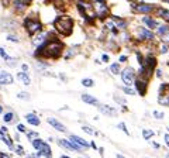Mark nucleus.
I'll return each mask as SVG.
<instances>
[{
  "label": "nucleus",
  "mask_w": 169,
  "mask_h": 158,
  "mask_svg": "<svg viewBox=\"0 0 169 158\" xmlns=\"http://www.w3.org/2000/svg\"><path fill=\"white\" fill-rule=\"evenodd\" d=\"M3 110H4V107L0 105V114H3Z\"/></svg>",
  "instance_id": "nucleus-55"
},
{
  "label": "nucleus",
  "mask_w": 169,
  "mask_h": 158,
  "mask_svg": "<svg viewBox=\"0 0 169 158\" xmlns=\"http://www.w3.org/2000/svg\"><path fill=\"white\" fill-rule=\"evenodd\" d=\"M3 121L4 124H16V123H19V116L13 110H9L3 113Z\"/></svg>",
  "instance_id": "nucleus-21"
},
{
  "label": "nucleus",
  "mask_w": 169,
  "mask_h": 158,
  "mask_svg": "<svg viewBox=\"0 0 169 158\" xmlns=\"http://www.w3.org/2000/svg\"><path fill=\"white\" fill-rule=\"evenodd\" d=\"M166 130H168V131H169V126H168V127H166Z\"/></svg>",
  "instance_id": "nucleus-60"
},
{
  "label": "nucleus",
  "mask_w": 169,
  "mask_h": 158,
  "mask_svg": "<svg viewBox=\"0 0 169 158\" xmlns=\"http://www.w3.org/2000/svg\"><path fill=\"white\" fill-rule=\"evenodd\" d=\"M26 137H27V140H28V141H33V140H35V138H38V137H40V133H37L35 130H27V131H26Z\"/></svg>",
  "instance_id": "nucleus-31"
},
{
  "label": "nucleus",
  "mask_w": 169,
  "mask_h": 158,
  "mask_svg": "<svg viewBox=\"0 0 169 158\" xmlns=\"http://www.w3.org/2000/svg\"><path fill=\"white\" fill-rule=\"evenodd\" d=\"M19 157H26V151L23 148V145L20 143H17V145H14V150H13Z\"/></svg>",
  "instance_id": "nucleus-37"
},
{
  "label": "nucleus",
  "mask_w": 169,
  "mask_h": 158,
  "mask_svg": "<svg viewBox=\"0 0 169 158\" xmlns=\"http://www.w3.org/2000/svg\"><path fill=\"white\" fill-rule=\"evenodd\" d=\"M100 61H102V62H104V64L110 62V55H109L107 52H104V54H102V57H100Z\"/></svg>",
  "instance_id": "nucleus-43"
},
{
  "label": "nucleus",
  "mask_w": 169,
  "mask_h": 158,
  "mask_svg": "<svg viewBox=\"0 0 169 158\" xmlns=\"http://www.w3.org/2000/svg\"><path fill=\"white\" fill-rule=\"evenodd\" d=\"M0 27L3 30H6V31H14V30H17V27H19V21L16 19H13V17H3V19L0 20Z\"/></svg>",
  "instance_id": "nucleus-11"
},
{
  "label": "nucleus",
  "mask_w": 169,
  "mask_h": 158,
  "mask_svg": "<svg viewBox=\"0 0 169 158\" xmlns=\"http://www.w3.org/2000/svg\"><path fill=\"white\" fill-rule=\"evenodd\" d=\"M135 78H137V71L131 65H125L124 68H121V71H120V79H121L124 86H132Z\"/></svg>",
  "instance_id": "nucleus-6"
},
{
  "label": "nucleus",
  "mask_w": 169,
  "mask_h": 158,
  "mask_svg": "<svg viewBox=\"0 0 169 158\" xmlns=\"http://www.w3.org/2000/svg\"><path fill=\"white\" fill-rule=\"evenodd\" d=\"M81 158H86V157H81Z\"/></svg>",
  "instance_id": "nucleus-61"
},
{
  "label": "nucleus",
  "mask_w": 169,
  "mask_h": 158,
  "mask_svg": "<svg viewBox=\"0 0 169 158\" xmlns=\"http://www.w3.org/2000/svg\"><path fill=\"white\" fill-rule=\"evenodd\" d=\"M164 143H165V145L169 148V133H165V134H164Z\"/></svg>",
  "instance_id": "nucleus-45"
},
{
  "label": "nucleus",
  "mask_w": 169,
  "mask_h": 158,
  "mask_svg": "<svg viewBox=\"0 0 169 158\" xmlns=\"http://www.w3.org/2000/svg\"><path fill=\"white\" fill-rule=\"evenodd\" d=\"M169 92V82H161L158 88V95H162V93Z\"/></svg>",
  "instance_id": "nucleus-36"
},
{
  "label": "nucleus",
  "mask_w": 169,
  "mask_h": 158,
  "mask_svg": "<svg viewBox=\"0 0 169 158\" xmlns=\"http://www.w3.org/2000/svg\"><path fill=\"white\" fill-rule=\"evenodd\" d=\"M13 82H14V76H13L9 71H6V69L0 71V86L11 85Z\"/></svg>",
  "instance_id": "nucleus-19"
},
{
  "label": "nucleus",
  "mask_w": 169,
  "mask_h": 158,
  "mask_svg": "<svg viewBox=\"0 0 169 158\" xmlns=\"http://www.w3.org/2000/svg\"><path fill=\"white\" fill-rule=\"evenodd\" d=\"M165 158H169V151L166 152V155H165Z\"/></svg>",
  "instance_id": "nucleus-59"
},
{
  "label": "nucleus",
  "mask_w": 169,
  "mask_h": 158,
  "mask_svg": "<svg viewBox=\"0 0 169 158\" xmlns=\"http://www.w3.org/2000/svg\"><path fill=\"white\" fill-rule=\"evenodd\" d=\"M117 129H120V130H121V131L124 133L125 136H130V130L127 129V126H125V123H124V121H120V123H118V124H117Z\"/></svg>",
  "instance_id": "nucleus-40"
},
{
  "label": "nucleus",
  "mask_w": 169,
  "mask_h": 158,
  "mask_svg": "<svg viewBox=\"0 0 169 158\" xmlns=\"http://www.w3.org/2000/svg\"><path fill=\"white\" fill-rule=\"evenodd\" d=\"M121 112H123V113H127V112H128V107H127V105H125V106H121Z\"/></svg>",
  "instance_id": "nucleus-51"
},
{
  "label": "nucleus",
  "mask_w": 169,
  "mask_h": 158,
  "mask_svg": "<svg viewBox=\"0 0 169 158\" xmlns=\"http://www.w3.org/2000/svg\"><path fill=\"white\" fill-rule=\"evenodd\" d=\"M59 79H61L62 82H65V83L68 82V78H66V75H65V74H59Z\"/></svg>",
  "instance_id": "nucleus-49"
},
{
  "label": "nucleus",
  "mask_w": 169,
  "mask_h": 158,
  "mask_svg": "<svg viewBox=\"0 0 169 158\" xmlns=\"http://www.w3.org/2000/svg\"><path fill=\"white\" fill-rule=\"evenodd\" d=\"M6 40L11 41V42H20V41H21V37L17 34V31H13V33L6 34Z\"/></svg>",
  "instance_id": "nucleus-29"
},
{
  "label": "nucleus",
  "mask_w": 169,
  "mask_h": 158,
  "mask_svg": "<svg viewBox=\"0 0 169 158\" xmlns=\"http://www.w3.org/2000/svg\"><path fill=\"white\" fill-rule=\"evenodd\" d=\"M151 145L155 148V150H159L161 148V145H159V143H156V141H151Z\"/></svg>",
  "instance_id": "nucleus-47"
},
{
  "label": "nucleus",
  "mask_w": 169,
  "mask_h": 158,
  "mask_svg": "<svg viewBox=\"0 0 169 158\" xmlns=\"http://www.w3.org/2000/svg\"><path fill=\"white\" fill-rule=\"evenodd\" d=\"M52 27L55 30V34L61 38H66L72 35L75 28V20L68 14H61L55 17V20L52 21Z\"/></svg>",
  "instance_id": "nucleus-2"
},
{
  "label": "nucleus",
  "mask_w": 169,
  "mask_h": 158,
  "mask_svg": "<svg viewBox=\"0 0 169 158\" xmlns=\"http://www.w3.org/2000/svg\"><path fill=\"white\" fill-rule=\"evenodd\" d=\"M34 0H11V7L14 9L17 14H21L28 9V6L33 3Z\"/></svg>",
  "instance_id": "nucleus-10"
},
{
  "label": "nucleus",
  "mask_w": 169,
  "mask_h": 158,
  "mask_svg": "<svg viewBox=\"0 0 169 158\" xmlns=\"http://www.w3.org/2000/svg\"><path fill=\"white\" fill-rule=\"evenodd\" d=\"M17 99L24 100V102H28V100H31V95H30L27 90H23V92L17 93Z\"/></svg>",
  "instance_id": "nucleus-34"
},
{
  "label": "nucleus",
  "mask_w": 169,
  "mask_h": 158,
  "mask_svg": "<svg viewBox=\"0 0 169 158\" xmlns=\"http://www.w3.org/2000/svg\"><path fill=\"white\" fill-rule=\"evenodd\" d=\"M118 64H127L128 62V55L127 54H121V55H118Z\"/></svg>",
  "instance_id": "nucleus-42"
},
{
  "label": "nucleus",
  "mask_w": 169,
  "mask_h": 158,
  "mask_svg": "<svg viewBox=\"0 0 169 158\" xmlns=\"http://www.w3.org/2000/svg\"><path fill=\"white\" fill-rule=\"evenodd\" d=\"M162 3H166V4H169V0H162Z\"/></svg>",
  "instance_id": "nucleus-58"
},
{
  "label": "nucleus",
  "mask_w": 169,
  "mask_h": 158,
  "mask_svg": "<svg viewBox=\"0 0 169 158\" xmlns=\"http://www.w3.org/2000/svg\"><path fill=\"white\" fill-rule=\"evenodd\" d=\"M16 130H17V133H24V134H26L27 127L23 124V123H17V124H16Z\"/></svg>",
  "instance_id": "nucleus-41"
},
{
  "label": "nucleus",
  "mask_w": 169,
  "mask_h": 158,
  "mask_svg": "<svg viewBox=\"0 0 169 158\" xmlns=\"http://www.w3.org/2000/svg\"><path fill=\"white\" fill-rule=\"evenodd\" d=\"M65 48L66 45L62 41V38L58 37L55 34V31H54V34H51L42 44L35 47L33 55L35 59L42 58V59H47V61H56V59H59L63 55Z\"/></svg>",
  "instance_id": "nucleus-1"
},
{
  "label": "nucleus",
  "mask_w": 169,
  "mask_h": 158,
  "mask_svg": "<svg viewBox=\"0 0 169 158\" xmlns=\"http://www.w3.org/2000/svg\"><path fill=\"white\" fill-rule=\"evenodd\" d=\"M154 76L156 78V79H159V81H162V79L165 78V72H164L162 68H159V66H158V68L154 71Z\"/></svg>",
  "instance_id": "nucleus-38"
},
{
  "label": "nucleus",
  "mask_w": 169,
  "mask_h": 158,
  "mask_svg": "<svg viewBox=\"0 0 169 158\" xmlns=\"http://www.w3.org/2000/svg\"><path fill=\"white\" fill-rule=\"evenodd\" d=\"M47 123L51 126L54 130H56V131H59V133H68L66 126L63 124L62 121H59L58 119H55V117H47Z\"/></svg>",
  "instance_id": "nucleus-15"
},
{
  "label": "nucleus",
  "mask_w": 169,
  "mask_h": 158,
  "mask_svg": "<svg viewBox=\"0 0 169 158\" xmlns=\"http://www.w3.org/2000/svg\"><path fill=\"white\" fill-rule=\"evenodd\" d=\"M49 66H51V64H49V61H47V59H42V58L35 59V65H34V68H35V71L40 72V74L47 72V71L49 69Z\"/></svg>",
  "instance_id": "nucleus-18"
},
{
  "label": "nucleus",
  "mask_w": 169,
  "mask_h": 158,
  "mask_svg": "<svg viewBox=\"0 0 169 158\" xmlns=\"http://www.w3.org/2000/svg\"><path fill=\"white\" fill-rule=\"evenodd\" d=\"M68 140H70L74 144H76L77 147H81L82 150H89L90 148V145H89V143L86 141L84 138H82V137L76 136V134H69V137H68Z\"/></svg>",
  "instance_id": "nucleus-16"
},
{
  "label": "nucleus",
  "mask_w": 169,
  "mask_h": 158,
  "mask_svg": "<svg viewBox=\"0 0 169 158\" xmlns=\"http://www.w3.org/2000/svg\"><path fill=\"white\" fill-rule=\"evenodd\" d=\"M138 23H140V24H142L144 27H147V28L151 30V31H155L161 21H159L158 19H155L154 16H140Z\"/></svg>",
  "instance_id": "nucleus-8"
},
{
  "label": "nucleus",
  "mask_w": 169,
  "mask_h": 158,
  "mask_svg": "<svg viewBox=\"0 0 169 158\" xmlns=\"http://www.w3.org/2000/svg\"><path fill=\"white\" fill-rule=\"evenodd\" d=\"M141 134H142V138H144V140H147V141H151V140H152V137L155 136V131H154L152 129H142Z\"/></svg>",
  "instance_id": "nucleus-28"
},
{
  "label": "nucleus",
  "mask_w": 169,
  "mask_h": 158,
  "mask_svg": "<svg viewBox=\"0 0 169 158\" xmlns=\"http://www.w3.org/2000/svg\"><path fill=\"white\" fill-rule=\"evenodd\" d=\"M0 158H13V155L9 154V152H4V151H0Z\"/></svg>",
  "instance_id": "nucleus-46"
},
{
  "label": "nucleus",
  "mask_w": 169,
  "mask_h": 158,
  "mask_svg": "<svg viewBox=\"0 0 169 158\" xmlns=\"http://www.w3.org/2000/svg\"><path fill=\"white\" fill-rule=\"evenodd\" d=\"M24 119H26V121L28 123L30 126H34V127H38V126L41 124V119L38 117V114L35 113V112L27 113L26 116H24Z\"/></svg>",
  "instance_id": "nucleus-22"
},
{
  "label": "nucleus",
  "mask_w": 169,
  "mask_h": 158,
  "mask_svg": "<svg viewBox=\"0 0 169 158\" xmlns=\"http://www.w3.org/2000/svg\"><path fill=\"white\" fill-rule=\"evenodd\" d=\"M109 71H110L111 75L118 76V75H120V71H121V64H118L117 61H116V62H111L110 65H109Z\"/></svg>",
  "instance_id": "nucleus-24"
},
{
  "label": "nucleus",
  "mask_w": 169,
  "mask_h": 158,
  "mask_svg": "<svg viewBox=\"0 0 169 158\" xmlns=\"http://www.w3.org/2000/svg\"><path fill=\"white\" fill-rule=\"evenodd\" d=\"M158 105L165 106V107H169V92L162 93V95H158Z\"/></svg>",
  "instance_id": "nucleus-26"
},
{
  "label": "nucleus",
  "mask_w": 169,
  "mask_h": 158,
  "mask_svg": "<svg viewBox=\"0 0 169 158\" xmlns=\"http://www.w3.org/2000/svg\"><path fill=\"white\" fill-rule=\"evenodd\" d=\"M113 97H114V102H116V103H118L120 106H125V105H127V100H125V97H124V96L117 95V93H114V95H113Z\"/></svg>",
  "instance_id": "nucleus-33"
},
{
  "label": "nucleus",
  "mask_w": 169,
  "mask_h": 158,
  "mask_svg": "<svg viewBox=\"0 0 169 158\" xmlns=\"http://www.w3.org/2000/svg\"><path fill=\"white\" fill-rule=\"evenodd\" d=\"M155 35H156L158 40L169 35V23H162V21L159 23V26L156 27V30H155Z\"/></svg>",
  "instance_id": "nucleus-17"
},
{
  "label": "nucleus",
  "mask_w": 169,
  "mask_h": 158,
  "mask_svg": "<svg viewBox=\"0 0 169 158\" xmlns=\"http://www.w3.org/2000/svg\"><path fill=\"white\" fill-rule=\"evenodd\" d=\"M99 152H100V155H104V148L100 147V148H99Z\"/></svg>",
  "instance_id": "nucleus-53"
},
{
  "label": "nucleus",
  "mask_w": 169,
  "mask_h": 158,
  "mask_svg": "<svg viewBox=\"0 0 169 158\" xmlns=\"http://www.w3.org/2000/svg\"><path fill=\"white\" fill-rule=\"evenodd\" d=\"M97 109H99V112L103 114V116H107V117H116V116H118V110L116 107L110 106V105L100 103L99 106H97Z\"/></svg>",
  "instance_id": "nucleus-12"
},
{
  "label": "nucleus",
  "mask_w": 169,
  "mask_h": 158,
  "mask_svg": "<svg viewBox=\"0 0 169 158\" xmlns=\"http://www.w3.org/2000/svg\"><path fill=\"white\" fill-rule=\"evenodd\" d=\"M152 116H154L156 120H164V119H165V113L162 110H152Z\"/></svg>",
  "instance_id": "nucleus-39"
},
{
  "label": "nucleus",
  "mask_w": 169,
  "mask_h": 158,
  "mask_svg": "<svg viewBox=\"0 0 169 158\" xmlns=\"http://www.w3.org/2000/svg\"><path fill=\"white\" fill-rule=\"evenodd\" d=\"M118 89H120L124 95H128V96H135L137 95L132 86H124V85H120V86H118Z\"/></svg>",
  "instance_id": "nucleus-27"
},
{
  "label": "nucleus",
  "mask_w": 169,
  "mask_h": 158,
  "mask_svg": "<svg viewBox=\"0 0 169 158\" xmlns=\"http://www.w3.org/2000/svg\"><path fill=\"white\" fill-rule=\"evenodd\" d=\"M59 158H70V157H69V155H65V154H62V155H61V157H59Z\"/></svg>",
  "instance_id": "nucleus-56"
},
{
  "label": "nucleus",
  "mask_w": 169,
  "mask_h": 158,
  "mask_svg": "<svg viewBox=\"0 0 169 158\" xmlns=\"http://www.w3.org/2000/svg\"><path fill=\"white\" fill-rule=\"evenodd\" d=\"M116 158H125L123 154H116Z\"/></svg>",
  "instance_id": "nucleus-54"
},
{
  "label": "nucleus",
  "mask_w": 169,
  "mask_h": 158,
  "mask_svg": "<svg viewBox=\"0 0 169 158\" xmlns=\"http://www.w3.org/2000/svg\"><path fill=\"white\" fill-rule=\"evenodd\" d=\"M155 19L161 20L162 23H169V9L162 7V6H156L154 14H152Z\"/></svg>",
  "instance_id": "nucleus-13"
},
{
  "label": "nucleus",
  "mask_w": 169,
  "mask_h": 158,
  "mask_svg": "<svg viewBox=\"0 0 169 158\" xmlns=\"http://www.w3.org/2000/svg\"><path fill=\"white\" fill-rule=\"evenodd\" d=\"M0 58L3 59L4 62H9V61H10L11 58H13V57H10L7 54V51H6V48H3V47H0Z\"/></svg>",
  "instance_id": "nucleus-35"
},
{
  "label": "nucleus",
  "mask_w": 169,
  "mask_h": 158,
  "mask_svg": "<svg viewBox=\"0 0 169 158\" xmlns=\"http://www.w3.org/2000/svg\"><path fill=\"white\" fill-rule=\"evenodd\" d=\"M82 130H83L86 134H89V136H96V137L99 136V131L95 130L92 126H89V124H83V126H82Z\"/></svg>",
  "instance_id": "nucleus-30"
},
{
  "label": "nucleus",
  "mask_w": 169,
  "mask_h": 158,
  "mask_svg": "<svg viewBox=\"0 0 169 158\" xmlns=\"http://www.w3.org/2000/svg\"><path fill=\"white\" fill-rule=\"evenodd\" d=\"M21 26L30 38L34 37L35 34H38L40 31L44 30L42 21L40 20V17H35V16H26L24 20H23V23H21Z\"/></svg>",
  "instance_id": "nucleus-3"
},
{
  "label": "nucleus",
  "mask_w": 169,
  "mask_h": 158,
  "mask_svg": "<svg viewBox=\"0 0 169 158\" xmlns=\"http://www.w3.org/2000/svg\"><path fill=\"white\" fill-rule=\"evenodd\" d=\"M56 144H58L61 148H63V150L66 151H75V152H83V150H82L81 147H77L76 144H74L68 138H56L55 140Z\"/></svg>",
  "instance_id": "nucleus-9"
},
{
  "label": "nucleus",
  "mask_w": 169,
  "mask_h": 158,
  "mask_svg": "<svg viewBox=\"0 0 169 158\" xmlns=\"http://www.w3.org/2000/svg\"><path fill=\"white\" fill-rule=\"evenodd\" d=\"M14 141L20 143V134H19V133H16V134H14Z\"/></svg>",
  "instance_id": "nucleus-50"
},
{
  "label": "nucleus",
  "mask_w": 169,
  "mask_h": 158,
  "mask_svg": "<svg viewBox=\"0 0 169 158\" xmlns=\"http://www.w3.org/2000/svg\"><path fill=\"white\" fill-rule=\"evenodd\" d=\"M128 2L131 11L138 16H152L158 6L155 3H147V2H131V0H128Z\"/></svg>",
  "instance_id": "nucleus-4"
},
{
  "label": "nucleus",
  "mask_w": 169,
  "mask_h": 158,
  "mask_svg": "<svg viewBox=\"0 0 169 158\" xmlns=\"http://www.w3.org/2000/svg\"><path fill=\"white\" fill-rule=\"evenodd\" d=\"M81 100L83 103H86V105H90V106H99L100 102L97 97H95L93 95H90V93H82L81 95Z\"/></svg>",
  "instance_id": "nucleus-20"
},
{
  "label": "nucleus",
  "mask_w": 169,
  "mask_h": 158,
  "mask_svg": "<svg viewBox=\"0 0 169 158\" xmlns=\"http://www.w3.org/2000/svg\"><path fill=\"white\" fill-rule=\"evenodd\" d=\"M26 158H38L35 154H26Z\"/></svg>",
  "instance_id": "nucleus-52"
},
{
  "label": "nucleus",
  "mask_w": 169,
  "mask_h": 158,
  "mask_svg": "<svg viewBox=\"0 0 169 158\" xmlns=\"http://www.w3.org/2000/svg\"><path fill=\"white\" fill-rule=\"evenodd\" d=\"M89 145H90V148H93V150H99V147H97V144L95 143V141H90V143H89Z\"/></svg>",
  "instance_id": "nucleus-48"
},
{
  "label": "nucleus",
  "mask_w": 169,
  "mask_h": 158,
  "mask_svg": "<svg viewBox=\"0 0 169 158\" xmlns=\"http://www.w3.org/2000/svg\"><path fill=\"white\" fill-rule=\"evenodd\" d=\"M21 72H27V74H28L30 72V65L28 64H21Z\"/></svg>",
  "instance_id": "nucleus-44"
},
{
  "label": "nucleus",
  "mask_w": 169,
  "mask_h": 158,
  "mask_svg": "<svg viewBox=\"0 0 169 158\" xmlns=\"http://www.w3.org/2000/svg\"><path fill=\"white\" fill-rule=\"evenodd\" d=\"M156 54H159V55H162V57L169 54V45L164 44V42H158V44H156Z\"/></svg>",
  "instance_id": "nucleus-25"
},
{
  "label": "nucleus",
  "mask_w": 169,
  "mask_h": 158,
  "mask_svg": "<svg viewBox=\"0 0 169 158\" xmlns=\"http://www.w3.org/2000/svg\"><path fill=\"white\" fill-rule=\"evenodd\" d=\"M81 83L83 88H93L95 86V81H93L92 78H83L81 81Z\"/></svg>",
  "instance_id": "nucleus-32"
},
{
  "label": "nucleus",
  "mask_w": 169,
  "mask_h": 158,
  "mask_svg": "<svg viewBox=\"0 0 169 158\" xmlns=\"http://www.w3.org/2000/svg\"><path fill=\"white\" fill-rule=\"evenodd\" d=\"M95 64H97V65H99V64H102V61H100V59H95Z\"/></svg>",
  "instance_id": "nucleus-57"
},
{
  "label": "nucleus",
  "mask_w": 169,
  "mask_h": 158,
  "mask_svg": "<svg viewBox=\"0 0 169 158\" xmlns=\"http://www.w3.org/2000/svg\"><path fill=\"white\" fill-rule=\"evenodd\" d=\"M16 76H17V81H20L24 86H30V85H31V78H30V74H27V72L19 71Z\"/></svg>",
  "instance_id": "nucleus-23"
},
{
  "label": "nucleus",
  "mask_w": 169,
  "mask_h": 158,
  "mask_svg": "<svg viewBox=\"0 0 169 158\" xmlns=\"http://www.w3.org/2000/svg\"><path fill=\"white\" fill-rule=\"evenodd\" d=\"M81 51V44H75V45H70V47L65 48V51H63V59L65 61H69V59L75 58V57L79 54Z\"/></svg>",
  "instance_id": "nucleus-14"
},
{
  "label": "nucleus",
  "mask_w": 169,
  "mask_h": 158,
  "mask_svg": "<svg viewBox=\"0 0 169 158\" xmlns=\"http://www.w3.org/2000/svg\"><path fill=\"white\" fill-rule=\"evenodd\" d=\"M132 88L135 90V93L141 97H145L148 93V88H149V81H145L142 78H135V81L132 83Z\"/></svg>",
  "instance_id": "nucleus-7"
},
{
  "label": "nucleus",
  "mask_w": 169,
  "mask_h": 158,
  "mask_svg": "<svg viewBox=\"0 0 169 158\" xmlns=\"http://www.w3.org/2000/svg\"><path fill=\"white\" fill-rule=\"evenodd\" d=\"M93 4V13H95V17L99 21H106L111 14V10L109 7V3L107 0H95L92 2Z\"/></svg>",
  "instance_id": "nucleus-5"
}]
</instances>
